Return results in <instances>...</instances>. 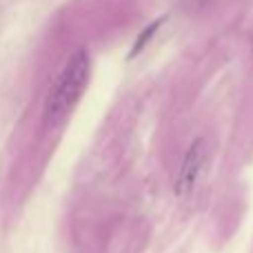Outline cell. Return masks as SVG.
<instances>
[{
  "instance_id": "obj_1",
  "label": "cell",
  "mask_w": 253,
  "mask_h": 253,
  "mask_svg": "<svg viewBox=\"0 0 253 253\" xmlns=\"http://www.w3.org/2000/svg\"><path fill=\"white\" fill-rule=\"evenodd\" d=\"M89 76H91V56L87 49H76L47 96L44 126H58L69 118V114L87 89Z\"/></svg>"
},
{
  "instance_id": "obj_2",
  "label": "cell",
  "mask_w": 253,
  "mask_h": 253,
  "mask_svg": "<svg viewBox=\"0 0 253 253\" xmlns=\"http://www.w3.org/2000/svg\"><path fill=\"white\" fill-rule=\"evenodd\" d=\"M207 158H209V149H207V140L205 138H196L189 149L184 151V158L178 167L175 173V182H173V191L178 198H184L196 189L200 173L205 171Z\"/></svg>"
},
{
  "instance_id": "obj_3",
  "label": "cell",
  "mask_w": 253,
  "mask_h": 253,
  "mask_svg": "<svg viewBox=\"0 0 253 253\" xmlns=\"http://www.w3.org/2000/svg\"><path fill=\"white\" fill-rule=\"evenodd\" d=\"M162 20H165V18H158V20H153L149 27H144V29H142V34H140V36H138V40H135V44H133V47H131L129 58H135L140 51H142L144 47H147L149 42H151V38H153V36H156V31L160 29Z\"/></svg>"
},
{
  "instance_id": "obj_4",
  "label": "cell",
  "mask_w": 253,
  "mask_h": 253,
  "mask_svg": "<svg viewBox=\"0 0 253 253\" xmlns=\"http://www.w3.org/2000/svg\"><path fill=\"white\" fill-rule=\"evenodd\" d=\"M211 4V0H180V9L189 16H198Z\"/></svg>"
}]
</instances>
